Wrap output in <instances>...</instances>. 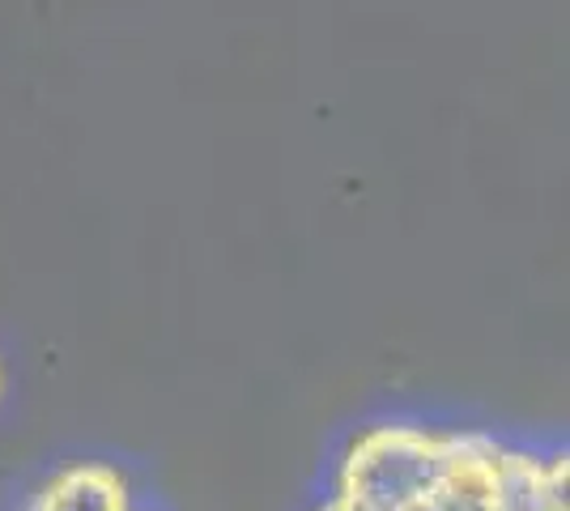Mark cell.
Here are the masks:
<instances>
[{
	"label": "cell",
	"mask_w": 570,
	"mask_h": 511,
	"mask_svg": "<svg viewBox=\"0 0 570 511\" xmlns=\"http://www.w3.org/2000/svg\"><path fill=\"white\" fill-rule=\"evenodd\" d=\"M0 396H4V371H0Z\"/></svg>",
	"instance_id": "cell-3"
},
{
	"label": "cell",
	"mask_w": 570,
	"mask_h": 511,
	"mask_svg": "<svg viewBox=\"0 0 570 511\" xmlns=\"http://www.w3.org/2000/svg\"><path fill=\"white\" fill-rule=\"evenodd\" d=\"M320 511H567V456L485 431L383 422L350 443Z\"/></svg>",
	"instance_id": "cell-1"
},
{
	"label": "cell",
	"mask_w": 570,
	"mask_h": 511,
	"mask_svg": "<svg viewBox=\"0 0 570 511\" xmlns=\"http://www.w3.org/2000/svg\"><path fill=\"white\" fill-rule=\"evenodd\" d=\"M26 511H137L124 473L111 464L81 461L48 478Z\"/></svg>",
	"instance_id": "cell-2"
}]
</instances>
